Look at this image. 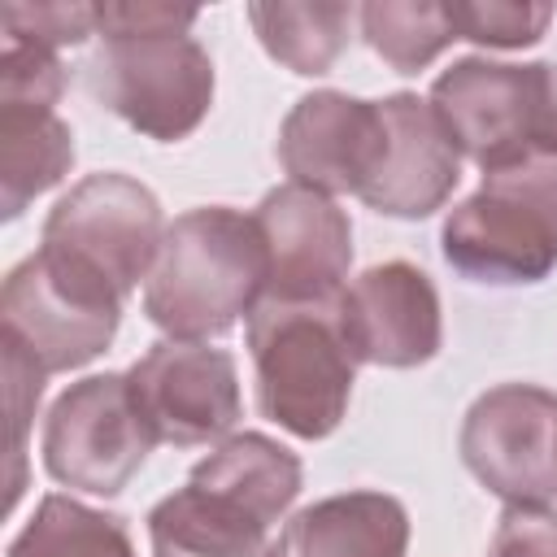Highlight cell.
Returning <instances> with one entry per match:
<instances>
[{
    "label": "cell",
    "mask_w": 557,
    "mask_h": 557,
    "mask_svg": "<svg viewBox=\"0 0 557 557\" xmlns=\"http://www.w3.org/2000/svg\"><path fill=\"white\" fill-rule=\"evenodd\" d=\"M248 352L257 370V405L270 422L300 440H322L344 422L357 357L331 305L261 300L248 313Z\"/></svg>",
    "instance_id": "7a4b0ae2"
},
{
    "label": "cell",
    "mask_w": 557,
    "mask_h": 557,
    "mask_svg": "<svg viewBox=\"0 0 557 557\" xmlns=\"http://www.w3.org/2000/svg\"><path fill=\"white\" fill-rule=\"evenodd\" d=\"M457 39L487 48H527L553 22V4H500V0H453L444 4Z\"/></svg>",
    "instance_id": "44dd1931"
},
{
    "label": "cell",
    "mask_w": 557,
    "mask_h": 557,
    "mask_svg": "<svg viewBox=\"0 0 557 557\" xmlns=\"http://www.w3.org/2000/svg\"><path fill=\"white\" fill-rule=\"evenodd\" d=\"M487 557H557V513L548 505H509Z\"/></svg>",
    "instance_id": "cb8c5ba5"
},
{
    "label": "cell",
    "mask_w": 557,
    "mask_h": 557,
    "mask_svg": "<svg viewBox=\"0 0 557 557\" xmlns=\"http://www.w3.org/2000/svg\"><path fill=\"white\" fill-rule=\"evenodd\" d=\"M196 9L174 4H96V30L104 35H157V30H187Z\"/></svg>",
    "instance_id": "d4e9b609"
},
{
    "label": "cell",
    "mask_w": 557,
    "mask_h": 557,
    "mask_svg": "<svg viewBox=\"0 0 557 557\" xmlns=\"http://www.w3.org/2000/svg\"><path fill=\"white\" fill-rule=\"evenodd\" d=\"M383 104L344 91L300 96L278 131V161L292 183L322 196H361L383 157Z\"/></svg>",
    "instance_id": "4fadbf2b"
},
{
    "label": "cell",
    "mask_w": 557,
    "mask_h": 557,
    "mask_svg": "<svg viewBox=\"0 0 557 557\" xmlns=\"http://www.w3.org/2000/svg\"><path fill=\"white\" fill-rule=\"evenodd\" d=\"M0 348H4V405H9V496H4V505L13 509L26 487V479H22L26 474V426L35 418L48 374L13 344H0Z\"/></svg>",
    "instance_id": "7402d4cb"
},
{
    "label": "cell",
    "mask_w": 557,
    "mask_h": 557,
    "mask_svg": "<svg viewBox=\"0 0 557 557\" xmlns=\"http://www.w3.org/2000/svg\"><path fill=\"white\" fill-rule=\"evenodd\" d=\"M379 104H383L387 139L361 200L387 218H426L453 196L461 178V152L444 131V122L435 117L431 100L396 91Z\"/></svg>",
    "instance_id": "9a60e30c"
},
{
    "label": "cell",
    "mask_w": 557,
    "mask_h": 557,
    "mask_svg": "<svg viewBox=\"0 0 557 557\" xmlns=\"http://www.w3.org/2000/svg\"><path fill=\"white\" fill-rule=\"evenodd\" d=\"M466 470L505 505L557 500V396L535 383L483 392L461 422Z\"/></svg>",
    "instance_id": "9c48e42d"
},
{
    "label": "cell",
    "mask_w": 557,
    "mask_h": 557,
    "mask_svg": "<svg viewBox=\"0 0 557 557\" xmlns=\"http://www.w3.org/2000/svg\"><path fill=\"white\" fill-rule=\"evenodd\" d=\"M148 431L126 374H91L70 383L44 422V466L57 483L91 496H117L148 461Z\"/></svg>",
    "instance_id": "52a82bcc"
},
{
    "label": "cell",
    "mask_w": 557,
    "mask_h": 557,
    "mask_svg": "<svg viewBox=\"0 0 557 557\" xmlns=\"http://www.w3.org/2000/svg\"><path fill=\"white\" fill-rule=\"evenodd\" d=\"M122 296L52 252L17 261L0 292V344L26 352L44 374L100 357L117 331Z\"/></svg>",
    "instance_id": "8992f818"
},
{
    "label": "cell",
    "mask_w": 557,
    "mask_h": 557,
    "mask_svg": "<svg viewBox=\"0 0 557 557\" xmlns=\"http://www.w3.org/2000/svg\"><path fill=\"white\" fill-rule=\"evenodd\" d=\"M83 70L109 113L161 144L191 135L213 104V61L187 30L104 35Z\"/></svg>",
    "instance_id": "277c9868"
},
{
    "label": "cell",
    "mask_w": 557,
    "mask_h": 557,
    "mask_svg": "<svg viewBox=\"0 0 557 557\" xmlns=\"http://www.w3.org/2000/svg\"><path fill=\"white\" fill-rule=\"evenodd\" d=\"M270 257L252 213L209 205L165 226L144 283V313L170 339H209L231 331L265 300Z\"/></svg>",
    "instance_id": "6da1fadb"
},
{
    "label": "cell",
    "mask_w": 557,
    "mask_h": 557,
    "mask_svg": "<svg viewBox=\"0 0 557 557\" xmlns=\"http://www.w3.org/2000/svg\"><path fill=\"white\" fill-rule=\"evenodd\" d=\"M126 383L157 444H213L239 422V374L226 348L161 339L126 370Z\"/></svg>",
    "instance_id": "30bf717a"
},
{
    "label": "cell",
    "mask_w": 557,
    "mask_h": 557,
    "mask_svg": "<svg viewBox=\"0 0 557 557\" xmlns=\"http://www.w3.org/2000/svg\"><path fill=\"white\" fill-rule=\"evenodd\" d=\"M357 22L366 44L396 74H418L457 39L448 9L426 0H374V4H361Z\"/></svg>",
    "instance_id": "ffe728a7"
},
{
    "label": "cell",
    "mask_w": 557,
    "mask_h": 557,
    "mask_svg": "<svg viewBox=\"0 0 557 557\" xmlns=\"http://www.w3.org/2000/svg\"><path fill=\"white\" fill-rule=\"evenodd\" d=\"M9 557H135L122 518L87 509L70 496H44L9 544Z\"/></svg>",
    "instance_id": "d6986e66"
},
{
    "label": "cell",
    "mask_w": 557,
    "mask_h": 557,
    "mask_svg": "<svg viewBox=\"0 0 557 557\" xmlns=\"http://www.w3.org/2000/svg\"><path fill=\"white\" fill-rule=\"evenodd\" d=\"M252 218L270 257L265 300H283V305L339 300L352 261V222L331 196L300 183H283L261 196Z\"/></svg>",
    "instance_id": "7c38bea8"
},
{
    "label": "cell",
    "mask_w": 557,
    "mask_h": 557,
    "mask_svg": "<svg viewBox=\"0 0 557 557\" xmlns=\"http://www.w3.org/2000/svg\"><path fill=\"white\" fill-rule=\"evenodd\" d=\"M270 518L261 505L191 470L187 487L148 513L152 557H270Z\"/></svg>",
    "instance_id": "2e32d148"
},
{
    "label": "cell",
    "mask_w": 557,
    "mask_h": 557,
    "mask_svg": "<svg viewBox=\"0 0 557 557\" xmlns=\"http://www.w3.org/2000/svg\"><path fill=\"white\" fill-rule=\"evenodd\" d=\"M335 313L357 361L409 370L440 352V296L409 261H383L357 274L339 292Z\"/></svg>",
    "instance_id": "5bb4252c"
},
{
    "label": "cell",
    "mask_w": 557,
    "mask_h": 557,
    "mask_svg": "<svg viewBox=\"0 0 557 557\" xmlns=\"http://www.w3.org/2000/svg\"><path fill=\"white\" fill-rule=\"evenodd\" d=\"M361 9L352 4H252L257 39L292 74H326L348 48V30Z\"/></svg>",
    "instance_id": "ac0fdd59"
},
{
    "label": "cell",
    "mask_w": 557,
    "mask_h": 557,
    "mask_svg": "<svg viewBox=\"0 0 557 557\" xmlns=\"http://www.w3.org/2000/svg\"><path fill=\"white\" fill-rule=\"evenodd\" d=\"M65 70L57 52L9 44L0 52V213L17 218L57 187L74 161V135L57 117Z\"/></svg>",
    "instance_id": "ba28073f"
},
{
    "label": "cell",
    "mask_w": 557,
    "mask_h": 557,
    "mask_svg": "<svg viewBox=\"0 0 557 557\" xmlns=\"http://www.w3.org/2000/svg\"><path fill=\"white\" fill-rule=\"evenodd\" d=\"M535 152L557 157V65H540V109H535Z\"/></svg>",
    "instance_id": "484cf974"
},
{
    "label": "cell",
    "mask_w": 557,
    "mask_h": 557,
    "mask_svg": "<svg viewBox=\"0 0 557 557\" xmlns=\"http://www.w3.org/2000/svg\"><path fill=\"white\" fill-rule=\"evenodd\" d=\"M0 26L9 44L57 52L96 30V4H0Z\"/></svg>",
    "instance_id": "603a6c76"
},
{
    "label": "cell",
    "mask_w": 557,
    "mask_h": 557,
    "mask_svg": "<svg viewBox=\"0 0 557 557\" xmlns=\"http://www.w3.org/2000/svg\"><path fill=\"white\" fill-rule=\"evenodd\" d=\"M165 239L157 196L131 174H87L74 183L44 222V252L83 270L113 296H131Z\"/></svg>",
    "instance_id": "5b68a950"
},
{
    "label": "cell",
    "mask_w": 557,
    "mask_h": 557,
    "mask_svg": "<svg viewBox=\"0 0 557 557\" xmlns=\"http://www.w3.org/2000/svg\"><path fill=\"white\" fill-rule=\"evenodd\" d=\"M444 261L479 283H535L557 265V157L483 174L440 231Z\"/></svg>",
    "instance_id": "3957f363"
},
{
    "label": "cell",
    "mask_w": 557,
    "mask_h": 557,
    "mask_svg": "<svg viewBox=\"0 0 557 557\" xmlns=\"http://www.w3.org/2000/svg\"><path fill=\"white\" fill-rule=\"evenodd\" d=\"M431 109L453 135L457 152L470 157L483 174L518 165L535 157L540 65L461 57L435 78Z\"/></svg>",
    "instance_id": "8fae6325"
},
{
    "label": "cell",
    "mask_w": 557,
    "mask_h": 557,
    "mask_svg": "<svg viewBox=\"0 0 557 557\" xmlns=\"http://www.w3.org/2000/svg\"><path fill=\"white\" fill-rule=\"evenodd\" d=\"M409 513L383 492H339L283 522L270 557H405Z\"/></svg>",
    "instance_id": "e0dca14e"
}]
</instances>
